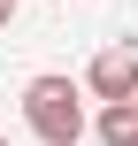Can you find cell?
<instances>
[{"label":"cell","mask_w":138,"mask_h":146,"mask_svg":"<svg viewBox=\"0 0 138 146\" xmlns=\"http://www.w3.org/2000/svg\"><path fill=\"white\" fill-rule=\"evenodd\" d=\"M23 131L38 146H77L85 131H92V115H85V85L77 77H31L23 85Z\"/></svg>","instance_id":"cell-1"},{"label":"cell","mask_w":138,"mask_h":146,"mask_svg":"<svg viewBox=\"0 0 138 146\" xmlns=\"http://www.w3.org/2000/svg\"><path fill=\"white\" fill-rule=\"evenodd\" d=\"M85 92L92 100H138V46H100L85 62Z\"/></svg>","instance_id":"cell-2"},{"label":"cell","mask_w":138,"mask_h":146,"mask_svg":"<svg viewBox=\"0 0 138 146\" xmlns=\"http://www.w3.org/2000/svg\"><path fill=\"white\" fill-rule=\"evenodd\" d=\"M92 139H100V146H138V100H100Z\"/></svg>","instance_id":"cell-3"},{"label":"cell","mask_w":138,"mask_h":146,"mask_svg":"<svg viewBox=\"0 0 138 146\" xmlns=\"http://www.w3.org/2000/svg\"><path fill=\"white\" fill-rule=\"evenodd\" d=\"M8 23H15V0H0V31H8Z\"/></svg>","instance_id":"cell-4"},{"label":"cell","mask_w":138,"mask_h":146,"mask_svg":"<svg viewBox=\"0 0 138 146\" xmlns=\"http://www.w3.org/2000/svg\"><path fill=\"white\" fill-rule=\"evenodd\" d=\"M0 146H15V139H0Z\"/></svg>","instance_id":"cell-5"}]
</instances>
